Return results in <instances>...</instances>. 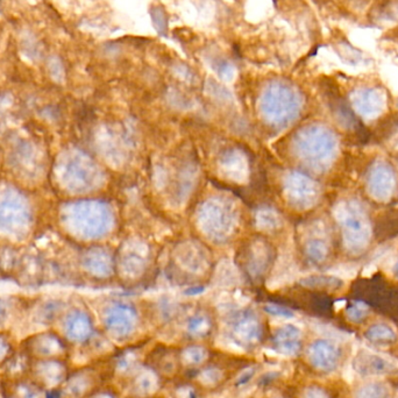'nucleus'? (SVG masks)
Returning a JSON list of instances; mask_svg holds the SVG:
<instances>
[{
	"mask_svg": "<svg viewBox=\"0 0 398 398\" xmlns=\"http://www.w3.org/2000/svg\"><path fill=\"white\" fill-rule=\"evenodd\" d=\"M338 217L346 248L352 254L363 253L369 245L372 237L366 210L356 200H347L339 207Z\"/></svg>",
	"mask_w": 398,
	"mask_h": 398,
	"instance_id": "nucleus-1",
	"label": "nucleus"
},
{
	"mask_svg": "<svg viewBox=\"0 0 398 398\" xmlns=\"http://www.w3.org/2000/svg\"><path fill=\"white\" fill-rule=\"evenodd\" d=\"M305 134V143L303 146L306 157L317 164H330L338 146L333 133L327 128L313 127Z\"/></svg>",
	"mask_w": 398,
	"mask_h": 398,
	"instance_id": "nucleus-2",
	"label": "nucleus"
},
{
	"mask_svg": "<svg viewBox=\"0 0 398 398\" xmlns=\"http://www.w3.org/2000/svg\"><path fill=\"white\" fill-rule=\"evenodd\" d=\"M368 190L374 198L387 202L392 198L397 188V177L395 171L385 162L374 164L368 175Z\"/></svg>",
	"mask_w": 398,
	"mask_h": 398,
	"instance_id": "nucleus-3",
	"label": "nucleus"
},
{
	"mask_svg": "<svg viewBox=\"0 0 398 398\" xmlns=\"http://www.w3.org/2000/svg\"><path fill=\"white\" fill-rule=\"evenodd\" d=\"M308 358L311 365L320 372H332L342 359V349L335 342L319 339L310 346Z\"/></svg>",
	"mask_w": 398,
	"mask_h": 398,
	"instance_id": "nucleus-4",
	"label": "nucleus"
},
{
	"mask_svg": "<svg viewBox=\"0 0 398 398\" xmlns=\"http://www.w3.org/2000/svg\"><path fill=\"white\" fill-rule=\"evenodd\" d=\"M353 109L365 119H375L383 113L387 106V100L381 90H356L352 95Z\"/></svg>",
	"mask_w": 398,
	"mask_h": 398,
	"instance_id": "nucleus-5",
	"label": "nucleus"
},
{
	"mask_svg": "<svg viewBox=\"0 0 398 398\" xmlns=\"http://www.w3.org/2000/svg\"><path fill=\"white\" fill-rule=\"evenodd\" d=\"M105 326L114 338H127L134 332L136 315L129 306L116 305L105 316Z\"/></svg>",
	"mask_w": 398,
	"mask_h": 398,
	"instance_id": "nucleus-6",
	"label": "nucleus"
},
{
	"mask_svg": "<svg viewBox=\"0 0 398 398\" xmlns=\"http://www.w3.org/2000/svg\"><path fill=\"white\" fill-rule=\"evenodd\" d=\"M36 384L46 389H54L67 379V367L57 359L36 360L32 367Z\"/></svg>",
	"mask_w": 398,
	"mask_h": 398,
	"instance_id": "nucleus-7",
	"label": "nucleus"
},
{
	"mask_svg": "<svg viewBox=\"0 0 398 398\" xmlns=\"http://www.w3.org/2000/svg\"><path fill=\"white\" fill-rule=\"evenodd\" d=\"M231 335L238 345L252 349L262 339V326L256 317L245 315L233 323Z\"/></svg>",
	"mask_w": 398,
	"mask_h": 398,
	"instance_id": "nucleus-8",
	"label": "nucleus"
},
{
	"mask_svg": "<svg viewBox=\"0 0 398 398\" xmlns=\"http://www.w3.org/2000/svg\"><path fill=\"white\" fill-rule=\"evenodd\" d=\"M353 368L361 376H383L397 373V367L389 360L373 353H360L353 361Z\"/></svg>",
	"mask_w": 398,
	"mask_h": 398,
	"instance_id": "nucleus-9",
	"label": "nucleus"
},
{
	"mask_svg": "<svg viewBox=\"0 0 398 398\" xmlns=\"http://www.w3.org/2000/svg\"><path fill=\"white\" fill-rule=\"evenodd\" d=\"M27 351L38 360L57 359L63 354V344L56 335L43 333L35 335L27 344Z\"/></svg>",
	"mask_w": 398,
	"mask_h": 398,
	"instance_id": "nucleus-10",
	"label": "nucleus"
},
{
	"mask_svg": "<svg viewBox=\"0 0 398 398\" xmlns=\"http://www.w3.org/2000/svg\"><path fill=\"white\" fill-rule=\"evenodd\" d=\"M275 349L285 356H296L302 349V333L296 326L285 325L274 335Z\"/></svg>",
	"mask_w": 398,
	"mask_h": 398,
	"instance_id": "nucleus-11",
	"label": "nucleus"
},
{
	"mask_svg": "<svg viewBox=\"0 0 398 398\" xmlns=\"http://www.w3.org/2000/svg\"><path fill=\"white\" fill-rule=\"evenodd\" d=\"M64 332L70 342L82 344L90 338L91 332H93V326L86 315L74 313L65 321Z\"/></svg>",
	"mask_w": 398,
	"mask_h": 398,
	"instance_id": "nucleus-12",
	"label": "nucleus"
},
{
	"mask_svg": "<svg viewBox=\"0 0 398 398\" xmlns=\"http://www.w3.org/2000/svg\"><path fill=\"white\" fill-rule=\"evenodd\" d=\"M365 338L374 345H392L397 342V333L387 324H374L365 332Z\"/></svg>",
	"mask_w": 398,
	"mask_h": 398,
	"instance_id": "nucleus-13",
	"label": "nucleus"
},
{
	"mask_svg": "<svg viewBox=\"0 0 398 398\" xmlns=\"http://www.w3.org/2000/svg\"><path fill=\"white\" fill-rule=\"evenodd\" d=\"M160 387L159 377L153 370H143L138 374L134 380V391L139 396H150L157 392Z\"/></svg>",
	"mask_w": 398,
	"mask_h": 398,
	"instance_id": "nucleus-14",
	"label": "nucleus"
},
{
	"mask_svg": "<svg viewBox=\"0 0 398 398\" xmlns=\"http://www.w3.org/2000/svg\"><path fill=\"white\" fill-rule=\"evenodd\" d=\"M93 385V379L89 374L79 372L72 375L67 382V394L72 398H81L89 391Z\"/></svg>",
	"mask_w": 398,
	"mask_h": 398,
	"instance_id": "nucleus-15",
	"label": "nucleus"
},
{
	"mask_svg": "<svg viewBox=\"0 0 398 398\" xmlns=\"http://www.w3.org/2000/svg\"><path fill=\"white\" fill-rule=\"evenodd\" d=\"M207 356L209 352L202 346H190L182 352L181 361L186 366H199L204 361H207Z\"/></svg>",
	"mask_w": 398,
	"mask_h": 398,
	"instance_id": "nucleus-16",
	"label": "nucleus"
},
{
	"mask_svg": "<svg viewBox=\"0 0 398 398\" xmlns=\"http://www.w3.org/2000/svg\"><path fill=\"white\" fill-rule=\"evenodd\" d=\"M387 394L388 389L383 383L369 382L356 390L354 398H385Z\"/></svg>",
	"mask_w": 398,
	"mask_h": 398,
	"instance_id": "nucleus-17",
	"label": "nucleus"
},
{
	"mask_svg": "<svg viewBox=\"0 0 398 398\" xmlns=\"http://www.w3.org/2000/svg\"><path fill=\"white\" fill-rule=\"evenodd\" d=\"M189 333L196 338L207 337L211 331V324L207 318L203 316L193 317L188 325Z\"/></svg>",
	"mask_w": 398,
	"mask_h": 398,
	"instance_id": "nucleus-18",
	"label": "nucleus"
},
{
	"mask_svg": "<svg viewBox=\"0 0 398 398\" xmlns=\"http://www.w3.org/2000/svg\"><path fill=\"white\" fill-rule=\"evenodd\" d=\"M15 398H41V387L34 383H20L15 389Z\"/></svg>",
	"mask_w": 398,
	"mask_h": 398,
	"instance_id": "nucleus-19",
	"label": "nucleus"
},
{
	"mask_svg": "<svg viewBox=\"0 0 398 398\" xmlns=\"http://www.w3.org/2000/svg\"><path fill=\"white\" fill-rule=\"evenodd\" d=\"M369 309L365 303L356 302L347 309V317L353 323H361L368 316Z\"/></svg>",
	"mask_w": 398,
	"mask_h": 398,
	"instance_id": "nucleus-20",
	"label": "nucleus"
},
{
	"mask_svg": "<svg viewBox=\"0 0 398 398\" xmlns=\"http://www.w3.org/2000/svg\"><path fill=\"white\" fill-rule=\"evenodd\" d=\"M221 379V373L216 368H207V369L203 370V373L200 374V380L207 385L218 383Z\"/></svg>",
	"mask_w": 398,
	"mask_h": 398,
	"instance_id": "nucleus-21",
	"label": "nucleus"
},
{
	"mask_svg": "<svg viewBox=\"0 0 398 398\" xmlns=\"http://www.w3.org/2000/svg\"><path fill=\"white\" fill-rule=\"evenodd\" d=\"M303 398H328V395L321 388L310 387L304 391Z\"/></svg>",
	"mask_w": 398,
	"mask_h": 398,
	"instance_id": "nucleus-22",
	"label": "nucleus"
},
{
	"mask_svg": "<svg viewBox=\"0 0 398 398\" xmlns=\"http://www.w3.org/2000/svg\"><path fill=\"white\" fill-rule=\"evenodd\" d=\"M11 353V346L6 339L0 337V363H4Z\"/></svg>",
	"mask_w": 398,
	"mask_h": 398,
	"instance_id": "nucleus-23",
	"label": "nucleus"
},
{
	"mask_svg": "<svg viewBox=\"0 0 398 398\" xmlns=\"http://www.w3.org/2000/svg\"><path fill=\"white\" fill-rule=\"evenodd\" d=\"M93 398H113L111 395L106 394V392H100V394H97L93 396Z\"/></svg>",
	"mask_w": 398,
	"mask_h": 398,
	"instance_id": "nucleus-24",
	"label": "nucleus"
},
{
	"mask_svg": "<svg viewBox=\"0 0 398 398\" xmlns=\"http://www.w3.org/2000/svg\"><path fill=\"white\" fill-rule=\"evenodd\" d=\"M395 275L398 278V262L396 263V266H395Z\"/></svg>",
	"mask_w": 398,
	"mask_h": 398,
	"instance_id": "nucleus-25",
	"label": "nucleus"
}]
</instances>
